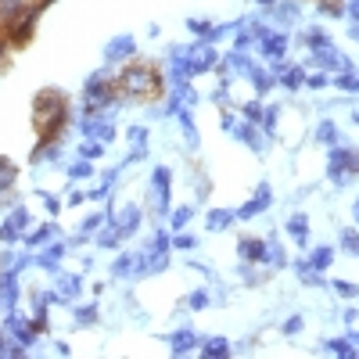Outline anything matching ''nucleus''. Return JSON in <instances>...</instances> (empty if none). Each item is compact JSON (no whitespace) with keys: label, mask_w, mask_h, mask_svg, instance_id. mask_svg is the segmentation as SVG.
<instances>
[{"label":"nucleus","mask_w":359,"mask_h":359,"mask_svg":"<svg viewBox=\"0 0 359 359\" xmlns=\"http://www.w3.org/2000/svg\"><path fill=\"white\" fill-rule=\"evenodd\" d=\"M65 94L61 90H40L36 101H33V122H36V130L44 140H54V133L65 126Z\"/></svg>","instance_id":"obj_1"},{"label":"nucleus","mask_w":359,"mask_h":359,"mask_svg":"<svg viewBox=\"0 0 359 359\" xmlns=\"http://www.w3.org/2000/svg\"><path fill=\"white\" fill-rule=\"evenodd\" d=\"M162 87V79L151 65H130L119 79H115V90L122 97H130V101H144V97H151L155 90Z\"/></svg>","instance_id":"obj_2"},{"label":"nucleus","mask_w":359,"mask_h":359,"mask_svg":"<svg viewBox=\"0 0 359 359\" xmlns=\"http://www.w3.org/2000/svg\"><path fill=\"white\" fill-rule=\"evenodd\" d=\"M115 101V79H108L104 72H94L87 79V87H83V104H87V112H108Z\"/></svg>","instance_id":"obj_3"},{"label":"nucleus","mask_w":359,"mask_h":359,"mask_svg":"<svg viewBox=\"0 0 359 359\" xmlns=\"http://www.w3.org/2000/svg\"><path fill=\"white\" fill-rule=\"evenodd\" d=\"M33 29H36V11H22V15H18L15 18V22H8L4 29H0V33H4V40H8V44H15V47H22L26 44V40L33 36Z\"/></svg>","instance_id":"obj_4"},{"label":"nucleus","mask_w":359,"mask_h":359,"mask_svg":"<svg viewBox=\"0 0 359 359\" xmlns=\"http://www.w3.org/2000/svg\"><path fill=\"white\" fill-rule=\"evenodd\" d=\"M312 61H316V69H324V72H327V69H337V72H342V69H352L349 58L337 54L331 40H324V44H312Z\"/></svg>","instance_id":"obj_5"},{"label":"nucleus","mask_w":359,"mask_h":359,"mask_svg":"<svg viewBox=\"0 0 359 359\" xmlns=\"http://www.w3.org/2000/svg\"><path fill=\"white\" fill-rule=\"evenodd\" d=\"M169 180H173V176H169L165 165H158L155 173H151V208H155L158 216L169 208V194H173V191H169Z\"/></svg>","instance_id":"obj_6"},{"label":"nucleus","mask_w":359,"mask_h":359,"mask_svg":"<svg viewBox=\"0 0 359 359\" xmlns=\"http://www.w3.org/2000/svg\"><path fill=\"white\" fill-rule=\"evenodd\" d=\"M187 61H191V76H198V72H208L219 65V51L212 44H198L187 51Z\"/></svg>","instance_id":"obj_7"},{"label":"nucleus","mask_w":359,"mask_h":359,"mask_svg":"<svg viewBox=\"0 0 359 359\" xmlns=\"http://www.w3.org/2000/svg\"><path fill=\"white\" fill-rule=\"evenodd\" d=\"M29 223H33V219H29V208H15V212L4 219V226H0V241H15V237H22Z\"/></svg>","instance_id":"obj_8"},{"label":"nucleus","mask_w":359,"mask_h":359,"mask_svg":"<svg viewBox=\"0 0 359 359\" xmlns=\"http://www.w3.org/2000/svg\"><path fill=\"white\" fill-rule=\"evenodd\" d=\"M269 201H273V198H269V183H259V194L251 198V201H244L234 216H237V219H256L259 212H266V208H269Z\"/></svg>","instance_id":"obj_9"},{"label":"nucleus","mask_w":359,"mask_h":359,"mask_svg":"<svg viewBox=\"0 0 359 359\" xmlns=\"http://www.w3.org/2000/svg\"><path fill=\"white\" fill-rule=\"evenodd\" d=\"M112 226L119 230V237H130V234H137V226H140V208H137V205H122Z\"/></svg>","instance_id":"obj_10"},{"label":"nucleus","mask_w":359,"mask_h":359,"mask_svg":"<svg viewBox=\"0 0 359 359\" xmlns=\"http://www.w3.org/2000/svg\"><path fill=\"white\" fill-rule=\"evenodd\" d=\"M201 345V337L191 331V327H180V331H173L169 334V349H173L176 356H183V352H194Z\"/></svg>","instance_id":"obj_11"},{"label":"nucleus","mask_w":359,"mask_h":359,"mask_svg":"<svg viewBox=\"0 0 359 359\" xmlns=\"http://www.w3.org/2000/svg\"><path fill=\"white\" fill-rule=\"evenodd\" d=\"M79 277H72V273H61V277L54 281V291H51V299H58V302H72L76 294H79Z\"/></svg>","instance_id":"obj_12"},{"label":"nucleus","mask_w":359,"mask_h":359,"mask_svg":"<svg viewBox=\"0 0 359 359\" xmlns=\"http://www.w3.org/2000/svg\"><path fill=\"white\" fill-rule=\"evenodd\" d=\"M259 47H262V54H266V58L281 61V58H284V51H287V36H284V33H266V36L259 40Z\"/></svg>","instance_id":"obj_13"},{"label":"nucleus","mask_w":359,"mask_h":359,"mask_svg":"<svg viewBox=\"0 0 359 359\" xmlns=\"http://www.w3.org/2000/svg\"><path fill=\"white\" fill-rule=\"evenodd\" d=\"M237 256H241L244 262H262L266 241H259V237H241V241H237Z\"/></svg>","instance_id":"obj_14"},{"label":"nucleus","mask_w":359,"mask_h":359,"mask_svg":"<svg viewBox=\"0 0 359 359\" xmlns=\"http://www.w3.org/2000/svg\"><path fill=\"white\" fill-rule=\"evenodd\" d=\"M133 51H137V40L133 36H119V40H112V44H108L104 58H108V61H122V58H133Z\"/></svg>","instance_id":"obj_15"},{"label":"nucleus","mask_w":359,"mask_h":359,"mask_svg":"<svg viewBox=\"0 0 359 359\" xmlns=\"http://www.w3.org/2000/svg\"><path fill=\"white\" fill-rule=\"evenodd\" d=\"M331 169H349V173H359V155L349 151V147H334V151H331Z\"/></svg>","instance_id":"obj_16"},{"label":"nucleus","mask_w":359,"mask_h":359,"mask_svg":"<svg viewBox=\"0 0 359 359\" xmlns=\"http://www.w3.org/2000/svg\"><path fill=\"white\" fill-rule=\"evenodd\" d=\"M234 212H230V208H212V212H208L205 216V226L208 230H216V234H219V230H226V226H234Z\"/></svg>","instance_id":"obj_17"},{"label":"nucleus","mask_w":359,"mask_h":359,"mask_svg":"<svg viewBox=\"0 0 359 359\" xmlns=\"http://www.w3.org/2000/svg\"><path fill=\"white\" fill-rule=\"evenodd\" d=\"M201 349V356H208V359H219V356H230V337H208V342H201L198 345Z\"/></svg>","instance_id":"obj_18"},{"label":"nucleus","mask_w":359,"mask_h":359,"mask_svg":"<svg viewBox=\"0 0 359 359\" xmlns=\"http://www.w3.org/2000/svg\"><path fill=\"white\" fill-rule=\"evenodd\" d=\"M22 11H26V0H0V29H4L8 22H15Z\"/></svg>","instance_id":"obj_19"},{"label":"nucleus","mask_w":359,"mask_h":359,"mask_svg":"<svg viewBox=\"0 0 359 359\" xmlns=\"http://www.w3.org/2000/svg\"><path fill=\"white\" fill-rule=\"evenodd\" d=\"M287 234L299 241V244H306V237H309V219H306L302 212H294V216L287 219Z\"/></svg>","instance_id":"obj_20"},{"label":"nucleus","mask_w":359,"mask_h":359,"mask_svg":"<svg viewBox=\"0 0 359 359\" xmlns=\"http://www.w3.org/2000/svg\"><path fill=\"white\" fill-rule=\"evenodd\" d=\"M331 262H334V251L331 248H316V251H309V259H306V266L316 269V273H324Z\"/></svg>","instance_id":"obj_21"},{"label":"nucleus","mask_w":359,"mask_h":359,"mask_svg":"<svg viewBox=\"0 0 359 359\" xmlns=\"http://www.w3.org/2000/svg\"><path fill=\"white\" fill-rule=\"evenodd\" d=\"M281 87H287V90H294V87H302L306 83V72H302V65H287V69H281Z\"/></svg>","instance_id":"obj_22"},{"label":"nucleus","mask_w":359,"mask_h":359,"mask_svg":"<svg viewBox=\"0 0 359 359\" xmlns=\"http://www.w3.org/2000/svg\"><path fill=\"white\" fill-rule=\"evenodd\" d=\"M262 262H266V266H277V269L287 262V256H284L281 241H266V256H262Z\"/></svg>","instance_id":"obj_23"},{"label":"nucleus","mask_w":359,"mask_h":359,"mask_svg":"<svg viewBox=\"0 0 359 359\" xmlns=\"http://www.w3.org/2000/svg\"><path fill=\"white\" fill-rule=\"evenodd\" d=\"M133 262H137V256H133V251H126V256H119V259L112 262V277H133Z\"/></svg>","instance_id":"obj_24"},{"label":"nucleus","mask_w":359,"mask_h":359,"mask_svg":"<svg viewBox=\"0 0 359 359\" xmlns=\"http://www.w3.org/2000/svg\"><path fill=\"white\" fill-rule=\"evenodd\" d=\"M15 180H18V169H15L8 158H0V194H4V191H11V187H15Z\"/></svg>","instance_id":"obj_25"},{"label":"nucleus","mask_w":359,"mask_h":359,"mask_svg":"<svg viewBox=\"0 0 359 359\" xmlns=\"http://www.w3.org/2000/svg\"><path fill=\"white\" fill-rule=\"evenodd\" d=\"M248 79H251V87H256L259 94H266V90L273 87V76H269L266 69H259V65H251V72H248Z\"/></svg>","instance_id":"obj_26"},{"label":"nucleus","mask_w":359,"mask_h":359,"mask_svg":"<svg viewBox=\"0 0 359 359\" xmlns=\"http://www.w3.org/2000/svg\"><path fill=\"white\" fill-rule=\"evenodd\" d=\"M334 83H337L342 90H352V94H359V72H352V69H342Z\"/></svg>","instance_id":"obj_27"},{"label":"nucleus","mask_w":359,"mask_h":359,"mask_svg":"<svg viewBox=\"0 0 359 359\" xmlns=\"http://www.w3.org/2000/svg\"><path fill=\"white\" fill-rule=\"evenodd\" d=\"M342 248H345V256H359V230L352 226L342 230Z\"/></svg>","instance_id":"obj_28"},{"label":"nucleus","mask_w":359,"mask_h":359,"mask_svg":"<svg viewBox=\"0 0 359 359\" xmlns=\"http://www.w3.org/2000/svg\"><path fill=\"white\" fill-rule=\"evenodd\" d=\"M294 18H299V0H287V4L277 8V22H281V26H291Z\"/></svg>","instance_id":"obj_29"},{"label":"nucleus","mask_w":359,"mask_h":359,"mask_svg":"<svg viewBox=\"0 0 359 359\" xmlns=\"http://www.w3.org/2000/svg\"><path fill=\"white\" fill-rule=\"evenodd\" d=\"M191 216H194V208H191V205H180V208H173V216H169V226H173V230H183Z\"/></svg>","instance_id":"obj_30"},{"label":"nucleus","mask_w":359,"mask_h":359,"mask_svg":"<svg viewBox=\"0 0 359 359\" xmlns=\"http://www.w3.org/2000/svg\"><path fill=\"white\" fill-rule=\"evenodd\" d=\"M316 140H320V144H337V126L334 122H320V126H316Z\"/></svg>","instance_id":"obj_31"},{"label":"nucleus","mask_w":359,"mask_h":359,"mask_svg":"<svg viewBox=\"0 0 359 359\" xmlns=\"http://www.w3.org/2000/svg\"><path fill=\"white\" fill-rule=\"evenodd\" d=\"M277 119H281V108H277V104H269V108H262V126H266V133L273 137V130H277Z\"/></svg>","instance_id":"obj_32"},{"label":"nucleus","mask_w":359,"mask_h":359,"mask_svg":"<svg viewBox=\"0 0 359 359\" xmlns=\"http://www.w3.org/2000/svg\"><path fill=\"white\" fill-rule=\"evenodd\" d=\"M101 226H104V216H101V212H97V216H87V219H83V237H94Z\"/></svg>","instance_id":"obj_33"},{"label":"nucleus","mask_w":359,"mask_h":359,"mask_svg":"<svg viewBox=\"0 0 359 359\" xmlns=\"http://www.w3.org/2000/svg\"><path fill=\"white\" fill-rule=\"evenodd\" d=\"M187 26H191V33H194V36H201V40L212 36V26H208V18H191Z\"/></svg>","instance_id":"obj_34"},{"label":"nucleus","mask_w":359,"mask_h":359,"mask_svg":"<svg viewBox=\"0 0 359 359\" xmlns=\"http://www.w3.org/2000/svg\"><path fill=\"white\" fill-rule=\"evenodd\" d=\"M69 173H72V180H83V176H94V165H90V158H79Z\"/></svg>","instance_id":"obj_35"},{"label":"nucleus","mask_w":359,"mask_h":359,"mask_svg":"<svg viewBox=\"0 0 359 359\" xmlns=\"http://www.w3.org/2000/svg\"><path fill=\"white\" fill-rule=\"evenodd\" d=\"M130 144H133V151H147V130L133 126V130H130Z\"/></svg>","instance_id":"obj_36"},{"label":"nucleus","mask_w":359,"mask_h":359,"mask_svg":"<svg viewBox=\"0 0 359 359\" xmlns=\"http://www.w3.org/2000/svg\"><path fill=\"white\" fill-rule=\"evenodd\" d=\"M327 349H331L334 356H356V345L349 342V337H345V342H337V337H334V342H327Z\"/></svg>","instance_id":"obj_37"},{"label":"nucleus","mask_w":359,"mask_h":359,"mask_svg":"<svg viewBox=\"0 0 359 359\" xmlns=\"http://www.w3.org/2000/svg\"><path fill=\"white\" fill-rule=\"evenodd\" d=\"M356 180V173H349V169H331V183L334 187H349Z\"/></svg>","instance_id":"obj_38"},{"label":"nucleus","mask_w":359,"mask_h":359,"mask_svg":"<svg viewBox=\"0 0 359 359\" xmlns=\"http://www.w3.org/2000/svg\"><path fill=\"white\" fill-rule=\"evenodd\" d=\"M47 237H54V223H47V226H40L36 234H26V241H29V244H44Z\"/></svg>","instance_id":"obj_39"},{"label":"nucleus","mask_w":359,"mask_h":359,"mask_svg":"<svg viewBox=\"0 0 359 359\" xmlns=\"http://www.w3.org/2000/svg\"><path fill=\"white\" fill-rule=\"evenodd\" d=\"M97 320V306H79L76 309V324H94Z\"/></svg>","instance_id":"obj_40"},{"label":"nucleus","mask_w":359,"mask_h":359,"mask_svg":"<svg viewBox=\"0 0 359 359\" xmlns=\"http://www.w3.org/2000/svg\"><path fill=\"white\" fill-rule=\"evenodd\" d=\"M119 241H122V237H119V230H115V226H112V230H104V234H97V244H101V248H115Z\"/></svg>","instance_id":"obj_41"},{"label":"nucleus","mask_w":359,"mask_h":359,"mask_svg":"<svg viewBox=\"0 0 359 359\" xmlns=\"http://www.w3.org/2000/svg\"><path fill=\"white\" fill-rule=\"evenodd\" d=\"M241 108H244V119H248V122H259V119H262V104H259V101H248V104H241Z\"/></svg>","instance_id":"obj_42"},{"label":"nucleus","mask_w":359,"mask_h":359,"mask_svg":"<svg viewBox=\"0 0 359 359\" xmlns=\"http://www.w3.org/2000/svg\"><path fill=\"white\" fill-rule=\"evenodd\" d=\"M187 306H191V309H208V291H191V299H187Z\"/></svg>","instance_id":"obj_43"},{"label":"nucleus","mask_w":359,"mask_h":359,"mask_svg":"<svg viewBox=\"0 0 359 359\" xmlns=\"http://www.w3.org/2000/svg\"><path fill=\"white\" fill-rule=\"evenodd\" d=\"M306 83H309V87H312V90H320V87H327V83H331V79H327V72H324V69H316L312 76H306Z\"/></svg>","instance_id":"obj_44"},{"label":"nucleus","mask_w":359,"mask_h":359,"mask_svg":"<svg viewBox=\"0 0 359 359\" xmlns=\"http://www.w3.org/2000/svg\"><path fill=\"white\" fill-rule=\"evenodd\" d=\"M101 151H104V144H101V140H90V144H83V147H79V155H83V158H97Z\"/></svg>","instance_id":"obj_45"},{"label":"nucleus","mask_w":359,"mask_h":359,"mask_svg":"<svg viewBox=\"0 0 359 359\" xmlns=\"http://www.w3.org/2000/svg\"><path fill=\"white\" fill-rule=\"evenodd\" d=\"M334 291L342 294V299H356V294H359V287H356V284H349V281H337V284H334Z\"/></svg>","instance_id":"obj_46"},{"label":"nucleus","mask_w":359,"mask_h":359,"mask_svg":"<svg viewBox=\"0 0 359 359\" xmlns=\"http://www.w3.org/2000/svg\"><path fill=\"white\" fill-rule=\"evenodd\" d=\"M302 327H306L302 316H291V320L284 324V334H302Z\"/></svg>","instance_id":"obj_47"},{"label":"nucleus","mask_w":359,"mask_h":359,"mask_svg":"<svg viewBox=\"0 0 359 359\" xmlns=\"http://www.w3.org/2000/svg\"><path fill=\"white\" fill-rule=\"evenodd\" d=\"M173 248H194V237L191 234H180V237H173Z\"/></svg>","instance_id":"obj_48"},{"label":"nucleus","mask_w":359,"mask_h":359,"mask_svg":"<svg viewBox=\"0 0 359 359\" xmlns=\"http://www.w3.org/2000/svg\"><path fill=\"white\" fill-rule=\"evenodd\" d=\"M345 15L352 18V22H359V0H349V4H345Z\"/></svg>","instance_id":"obj_49"},{"label":"nucleus","mask_w":359,"mask_h":359,"mask_svg":"<svg viewBox=\"0 0 359 359\" xmlns=\"http://www.w3.org/2000/svg\"><path fill=\"white\" fill-rule=\"evenodd\" d=\"M44 205H47V212H58V208H61V201H58V198H51V194L44 198Z\"/></svg>","instance_id":"obj_50"},{"label":"nucleus","mask_w":359,"mask_h":359,"mask_svg":"<svg viewBox=\"0 0 359 359\" xmlns=\"http://www.w3.org/2000/svg\"><path fill=\"white\" fill-rule=\"evenodd\" d=\"M349 342H352V345L359 349V331H349Z\"/></svg>","instance_id":"obj_51"},{"label":"nucleus","mask_w":359,"mask_h":359,"mask_svg":"<svg viewBox=\"0 0 359 359\" xmlns=\"http://www.w3.org/2000/svg\"><path fill=\"white\" fill-rule=\"evenodd\" d=\"M256 4H277V0H256Z\"/></svg>","instance_id":"obj_52"},{"label":"nucleus","mask_w":359,"mask_h":359,"mask_svg":"<svg viewBox=\"0 0 359 359\" xmlns=\"http://www.w3.org/2000/svg\"><path fill=\"white\" fill-rule=\"evenodd\" d=\"M44 4H54V0H40V8H44Z\"/></svg>","instance_id":"obj_53"},{"label":"nucleus","mask_w":359,"mask_h":359,"mask_svg":"<svg viewBox=\"0 0 359 359\" xmlns=\"http://www.w3.org/2000/svg\"><path fill=\"white\" fill-rule=\"evenodd\" d=\"M0 58H4V40H0Z\"/></svg>","instance_id":"obj_54"},{"label":"nucleus","mask_w":359,"mask_h":359,"mask_svg":"<svg viewBox=\"0 0 359 359\" xmlns=\"http://www.w3.org/2000/svg\"><path fill=\"white\" fill-rule=\"evenodd\" d=\"M356 223H359V201H356Z\"/></svg>","instance_id":"obj_55"}]
</instances>
